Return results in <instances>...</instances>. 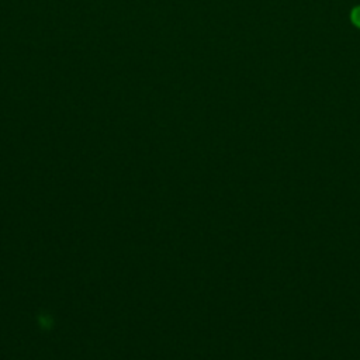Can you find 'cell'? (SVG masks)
I'll use <instances>...</instances> for the list:
<instances>
[{
    "instance_id": "cell-1",
    "label": "cell",
    "mask_w": 360,
    "mask_h": 360,
    "mask_svg": "<svg viewBox=\"0 0 360 360\" xmlns=\"http://www.w3.org/2000/svg\"><path fill=\"white\" fill-rule=\"evenodd\" d=\"M352 21H353L357 27H360V7H356V8L353 10V13H352Z\"/></svg>"
}]
</instances>
